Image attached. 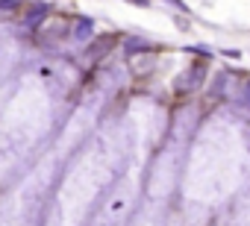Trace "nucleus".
<instances>
[{
    "mask_svg": "<svg viewBox=\"0 0 250 226\" xmlns=\"http://www.w3.org/2000/svg\"><path fill=\"white\" fill-rule=\"evenodd\" d=\"M130 3H139V6H145V3H147V0H130Z\"/></svg>",
    "mask_w": 250,
    "mask_h": 226,
    "instance_id": "1",
    "label": "nucleus"
}]
</instances>
